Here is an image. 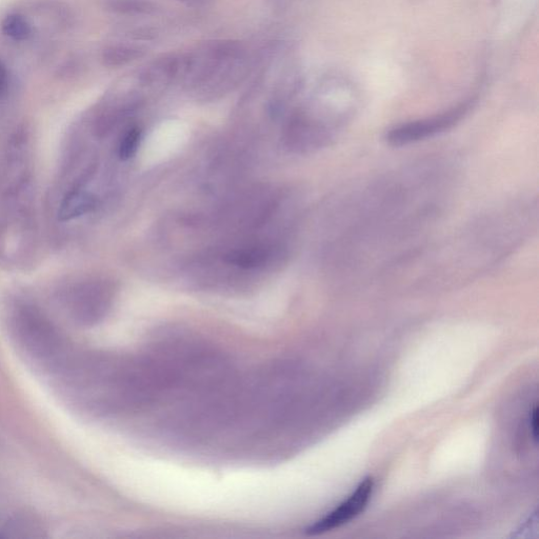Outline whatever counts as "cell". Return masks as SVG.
Returning a JSON list of instances; mask_svg holds the SVG:
<instances>
[{"mask_svg":"<svg viewBox=\"0 0 539 539\" xmlns=\"http://www.w3.org/2000/svg\"><path fill=\"white\" fill-rule=\"evenodd\" d=\"M9 329L15 346L37 368L53 375L72 354L64 334L37 307L16 305Z\"/></svg>","mask_w":539,"mask_h":539,"instance_id":"obj_1","label":"cell"},{"mask_svg":"<svg viewBox=\"0 0 539 539\" xmlns=\"http://www.w3.org/2000/svg\"><path fill=\"white\" fill-rule=\"evenodd\" d=\"M473 104V101H468L444 113L398 125L387 133L386 141L393 147L426 141L456 126L469 113Z\"/></svg>","mask_w":539,"mask_h":539,"instance_id":"obj_2","label":"cell"},{"mask_svg":"<svg viewBox=\"0 0 539 539\" xmlns=\"http://www.w3.org/2000/svg\"><path fill=\"white\" fill-rule=\"evenodd\" d=\"M373 491V478H364L341 505L319 519L307 530V533L310 535L323 534L350 523L368 507Z\"/></svg>","mask_w":539,"mask_h":539,"instance_id":"obj_3","label":"cell"},{"mask_svg":"<svg viewBox=\"0 0 539 539\" xmlns=\"http://www.w3.org/2000/svg\"><path fill=\"white\" fill-rule=\"evenodd\" d=\"M64 307L71 319L79 325H92L106 309V299L91 288H75L63 298Z\"/></svg>","mask_w":539,"mask_h":539,"instance_id":"obj_4","label":"cell"},{"mask_svg":"<svg viewBox=\"0 0 539 539\" xmlns=\"http://www.w3.org/2000/svg\"><path fill=\"white\" fill-rule=\"evenodd\" d=\"M96 206V198L90 193L75 188L63 199L58 216L62 222H70L72 219L90 213Z\"/></svg>","mask_w":539,"mask_h":539,"instance_id":"obj_5","label":"cell"},{"mask_svg":"<svg viewBox=\"0 0 539 539\" xmlns=\"http://www.w3.org/2000/svg\"><path fill=\"white\" fill-rule=\"evenodd\" d=\"M182 57H165L148 65L142 71V81L146 84H159L171 81L181 74Z\"/></svg>","mask_w":539,"mask_h":539,"instance_id":"obj_6","label":"cell"},{"mask_svg":"<svg viewBox=\"0 0 539 539\" xmlns=\"http://www.w3.org/2000/svg\"><path fill=\"white\" fill-rule=\"evenodd\" d=\"M41 531L33 521L22 516H0V538L35 537Z\"/></svg>","mask_w":539,"mask_h":539,"instance_id":"obj_7","label":"cell"},{"mask_svg":"<svg viewBox=\"0 0 539 539\" xmlns=\"http://www.w3.org/2000/svg\"><path fill=\"white\" fill-rule=\"evenodd\" d=\"M146 51L142 47L118 45L112 46L105 50L103 59L104 63L109 67H124L137 59L142 58Z\"/></svg>","mask_w":539,"mask_h":539,"instance_id":"obj_8","label":"cell"},{"mask_svg":"<svg viewBox=\"0 0 539 539\" xmlns=\"http://www.w3.org/2000/svg\"><path fill=\"white\" fill-rule=\"evenodd\" d=\"M106 8L119 15L142 16L156 11L151 0H106Z\"/></svg>","mask_w":539,"mask_h":539,"instance_id":"obj_9","label":"cell"},{"mask_svg":"<svg viewBox=\"0 0 539 539\" xmlns=\"http://www.w3.org/2000/svg\"><path fill=\"white\" fill-rule=\"evenodd\" d=\"M268 257L269 253L267 250L254 248L233 251L227 255L226 261L237 267L251 269L264 265L267 262Z\"/></svg>","mask_w":539,"mask_h":539,"instance_id":"obj_10","label":"cell"},{"mask_svg":"<svg viewBox=\"0 0 539 539\" xmlns=\"http://www.w3.org/2000/svg\"><path fill=\"white\" fill-rule=\"evenodd\" d=\"M3 32L6 36L16 42H24L32 33L31 26L27 19L19 14L8 15L2 25Z\"/></svg>","mask_w":539,"mask_h":539,"instance_id":"obj_11","label":"cell"},{"mask_svg":"<svg viewBox=\"0 0 539 539\" xmlns=\"http://www.w3.org/2000/svg\"><path fill=\"white\" fill-rule=\"evenodd\" d=\"M142 136V130L137 127L130 129L125 134L118 148V155L123 161H128L136 154L139 144H141Z\"/></svg>","mask_w":539,"mask_h":539,"instance_id":"obj_12","label":"cell"},{"mask_svg":"<svg viewBox=\"0 0 539 539\" xmlns=\"http://www.w3.org/2000/svg\"><path fill=\"white\" fill-rule=\"evenodd\" d=\"M538 421V407L535 406L530 415V430L535 442H537L538 439Z\"/></svg>","mask_w":539,"mask_h":539,"instance_id":"obj_13","label":"cell"},{"mask_svg":"<svg viewBox=\"0 0 539 539\" xmlns=\"http://www.w3.org/2000/svg\"><path fill=\"white\" fill-rule=\"evenodd\" d=\"M9 77L6 67L0 62V96L4 95L8 89Z\"/></svg>","mask_w":539,"mask_h":539,"instance_id":"obj_14","label":"cell"},{"mask_svg":"<svg viewBox=\"0 0 539 539\" xmlns=\"http://www.w3.org/2000/svg\"><path fill=\"white\" fill-rule=\"evenodd\" d=\"M196 2H207V0H196Z\"/></svg>","mask_w":539,"mask_h":539,"instance_id":"obj_15","label":"cell"}]
</instances>
